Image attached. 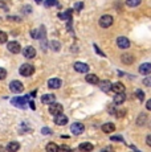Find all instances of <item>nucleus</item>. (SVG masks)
I'll use <instances>...</instances> for the list:
<instances>
[{
	"instance_id": "ddd939ff",
	"label": "nucleus",
	"mask_w": 151,
	"mask_h": 152,
	"mask_svg": "<svg viewBox=\"0 0 151 152\" xmlns=\"http://www.w3.org/2000/svg\"><path fill=\"white\" fill-rule=\"evenodd\" d=\"M121 60L125 65H131V64L134 62V56H131L129 53H125V54L121 56Z\"/></svg>"
},
{
	"instance_id": "37998d69",
	"label": "nucleus",
	"mask_w": 151,
	"mask_h": 152,
	"mask_svg": "<svg viewBox=\"0 0 151 152\" xmlns=\"http://www.w3.org/2000/svg\"><path fill=\"white\" fill-rule=\"evenodd\" d=\"M34 1H36V3H41L43 0H34Z\"/></svg>"
},
{
	"instance_id": "cd10ccee",
	"label": "nucleus",
	"mask_w": 151,
	"mask_h": 152,
	"mask_svg": "<svg viewBox=\"0 0 151 152\" xmlns=\"http://www.w3.org/2000/svg\"><path fill=\"white\" fill-rule=\"evenodd\" d=\"M44 4L45 7H53V5H59V1L57 0H46Z\"/></svg>"
},
{
	"instance_id": "4be33fe9",
	"label": "nucleus",
	"mask_w": 151,
	"mask_h": 152,
	"mask_svg": "<svg viewBox=\"0 0 151 152\" xmlns=\"http://www.w3.org/2000/svg\"><path fill=\"white\" fill-rule=\"evenodd\" d=\"M85 80H86V82H89V83H92V85H95V83L100 82V80H98V77L95 74H88Z\"/></svg>"
},
{
	"instance_id": "7ed1b4c3",
	"label": "nucleus",
	"mask_w": 151,
	"mask_h": 152,
	"mask_svg": "<svg viewBox=\"0 0 151 152\" xmlns=\"http://www.w3.org/2000/svg\"><path fill=\"white\" fill-rule=\"evenodd\" d=\"M62 110H64L62 109V104L57 103V102H54V103H52L51 106H49V113H51L52 115H54V116L62 114Z\"/></svg>"
},
{
	"instance_id": "a211bd4d",
	"label": "nucleus",
	"mask_w": 151,
	"mask_h": 152,
	"mask_svg": "<svg viewBox=\"0 0 151 152\" xmlns=\"http://www.w3.org/2000/svg\"><path fill=\"white\" fill-rule=\"evenodd\" d=\"M93 148H94V145H93L92 143H88V142L81 143L80 144V150L82 152H90V151H93Z\"/></svg>"
},
{
	"instance_id": "c03bdc74",
	"label": "nucleus",
	"mask_w": 151,
	"mask_h": 152,
	"mask_svg": "<svg viewBox=\"0 0 151 152\" xmlns=\"http://www.w3.org/2000/svg\"><path fill=\"white\" fill-rule=\"evenodd\" d=\"M102 152H109V151H106V150H105V151H102Z\"/></svg>"
},
{
	"instance_id": "6ab92c4d",
	"label": "nucleus",
	"mask_w": 151,
	"mask_h": 152,
	"mask_svg": "<svg viewBox=\"0 0 151 152\" xmlns=\"http://www.w3.org/2000/svg\"><path fill=\"white\" fill-rule=\"evenodd\" d=\"M20 150V144L17 142H11L10 144L7 145V151L8 152H16Z\"/></svg>"
},
{
	"instance_id": "9b49d317",
	"label": "nucleus",
	"mask_w": 151,
	"mask_h": 152,
	"mask_svg": "<svg viewBox=\"0 0 151 152\" xmlns=\"http://www.w3.org/2000/svg\"><path fill=\"white\" fill-rule=\"evenodd\" d=\"M139 73L143 75H149L151 74V64L146 62V64H142L141 66H139Z\"/></svg>"
},
{
	"instance_id": "4c0bfd02",
	"label": "nucleus",
	"mask_w": 151,
	"mask_h": 152,
	"mask_svg": "<svg viewBox=\"0 0 151 152\" xmlns=\"http://www.w3.org/2000/svg\"><path fill=\"white\" fill-rule=\"evenodd\" d=\"M117 113H118V114H117V116H118V118H121V116H123V115H125V113H126V110H122V111L119 110V111H117Z\"/></svg>"
},
{
	"instance_id": "79ce46f5",
	"label": "nucleus",
	"mask_w": 151,
	"mask_h": 152,
	"mask_svg": "<svg viewBox=\"0 0 151 152\" xmlns=\"http://www.w3.org/2000/svg\"><path fill=\"white\" fill-rule=\"evenodd\" d=\"M0 152H5V150H4V148H3V147H1V145H0Z\"/></svg>"
},
{
	"instance_id": "f704fd0d",
	"label": "nucleus",
	"mask_w": 151,
	"mask_h": 152,
	"mask_svg": "<svg viewBox=\"0 0 151 152\" xmlns=\"http://www.w3.org/2000/svg\"><path fill=\"white\" fill-rule=\"evenodd\" d=\"M82 7H84V3L82 1H81V3H76V5H74L76 11H81V10H82Z\"/></svg>"
},
{
	"instance_id": "aec40b11",
	"label": "nucleus",
	"mask_w": 151,
	"mask_h": 152,
	"mask_svg": "<svg viewBox=\"0 0 151 152\" xmlns=\"http://www.w3.org/2000/svg\"><path fill=\"white\" fill-rule=\"evenodd\" d=\"M114 130H115V126L113 123H105L102 126V131H103V132H106V134L114 132Z\"/></svg>"
},
{
	"instance_id": "39448f33",
	"label": "nucleus",
	"mask_w": 151,
	"mask_h": 152,
	"mask_svg": "<svg viewBox=\"0 0 151 152\" xmlns=\"http://www.w3.org/2000/svg\"><path fill=\"white\" fill-rule=\"evenodd\" d=\"M7 49L11 52V53L17 54V53H20V50H21V46H20V44L17 41H10L7 44Z\"/></svg>"
},
{
	"instance_id": "a19ab883",
	"label": "nucleus",
	"mask_w": 151,
	"mask_h": 152,
	"mask_svg": "<svg viewBox=\"0 0 151 152\" xmlns=\"http://www.w3.org/2000/svg\"><path fill=\"white\" fill-rule=\"evenodd\" d=\"M8 20H13V21H20V19H16V16H11V17H8Z\"/></svg>"
},
{
	"instance_id": "dca6fc26",
	"label": "nucleus",
	"mask_w": 151,
	"mask_h": 152,
	"mask_svg": "<svg viewBox=\"0 0 151 152\" xmlns=\"http://www.w3.org/2000/svg\"><path fill=\"white\" fill-rule=\"evenodd\" d=\"M111 90L115 94H119V93H125V85L121 82H117L114 85H111Z\"/></svg>"
},
{
	"instance_id": "5701e85b",
	"label": "nucleus",
	"mask_w": 151,
	"mask_h": 152,
	"mask_svg": "<svg viewBox=\"0 0 151 152\" xmlns=\"http://www.w3.org/2000/svg\"><path fill=\"white\" fill-rule=\"evenodd\" d=\"M57 148H59V147H57V144H56V143H48V144H46V148H45V150H46V152H57Z\"/></svg>"
},
{
	"instance_id": "393cba45",
	"label": "nucleus",
	"mask_w": 151,
	"mask_h": 152,
	"mask_svg": "<svg viewBox=\"0 0 151 152\" xmlns=\"http://www.w3.org/2000/svg\"><path fill=\"white\" fill-rule=\"evenodd\" d=\"M141 1L142 0H126V4H127V7H138L139 4H141Z\"/></svg>"
},
{
	"instance_id": "bb28decb",
	"label": "nucleus",
	"mask_w": 151,
	"mask_h": 152,
	"mask_svg": "<svg viewBox=\"0 0 151 152\" xmlns=\"http://www.w3.org/2000/svg\"><path fill=\"white\" fill-rule=\"evenodd\" d=\"M51 46H52V49H53L54 52H59L60 48H61V44L57 42V41H52V42H51Z\"/></svg>"
},
{
	"instance_id": "2f4dec72",
	"label": "nucleus",
	"mask_w": 151,
	"mask_h": 152,
	"mask_svg": "<svg viewBox=\"0 0 151 152\" xmlns=\"http://www.w3.org/2000/svg\"><path fill=\"white\" fill-rule=\"evenodd\" d=\"M5 77H7V70L0 68V80H4Z\"/></svg>"
},
{
	"instance_id": "c85d7f7f",
	"label": "nucleus",
	"mask_w": 151,
	"mask_h": 152,
	"mask_svg": "<svg viewBox=\"0 0 151 152\" xmlns=\"http://www.w3.org/2000/svg\"><path fill=\"white\" fill-rule=\"evenodd\" d=\"M7 39H8L7 33H5V32H1V31H0V44L7 42Z\"/></svg>"
},
{
	"instance_id": "f03ea898",
	"label": "nucleus",
	"mask_w": 151,
	"mask_h": 152,
	"mask_svg": "<svg viewBox=\"0 0 151 152\" xmlns=\"http://www.w3.org/2000/svg\"><path fill=\"white\" fill-rule=\"evenodd\" d=\"M10 89L12 93H15V94H20V93L24 91V86H23V83L20 82V81H12V82L10 83Z\"/></svg>"
},
{
	"instance_id": "f8f14e48",
	"label": "nucleus",
	"mask_w": 151,
	"mask_h": 152,
	"mask_svg": "<svg viewBox=\"0 0 151 152\" xmlns=\"http://www.w3.org/2000/svg\"><path fill=\"white\" fill-rule=\"evenodd\" d=\"M41 102L45 104H52L56 102V97H54L53 94H45L41 97Z\"/></svg>"
},
{
	"instance_id": "e433bc0d",
	"label": "nucleus",
	"mask_w": 151,
	"mask_h": 152,
	"mask_svg": "<svg viewBox=\"0 0 151 152\" xmlns=\"http://www.w3.org/2000/svg\"><path fill=\"white\" fill-rule=\"evenodd\" d=\"M94 48H95V52H97V53H100L101 56H103V57H105V53H103L102 50H100V48H98L97 45H94Z\"/></svg>"
},
{
	"instance_id": "b1692460",
	"label": "nucleus",
	"mask_w": 151,
	"mask_h": 152,
	"mask_svg": "<svg viewBox=\"0 0 151 152\" xmlns=\"http://www.w3.org/2000/svg\"><path fill=\"white\" fill-rule=\"evenodd\" d=\"M59 17H60L61 20H70V17H72V11H66V12H64V13H60Z\"/></svg>"
},
{
	"instance_id": "f3484780",
	"label": "nucleus",
	"mask_w": 151,
	"mask_h": 152,
	"mask_svg": "<svg viewBox=\"0 0 151 152\" xmlns=\"http://www.w3.org/2000/svg\"><path fill=\"white\" fill-rule=\"evenodd\" d=\"M100 89L102 90V91L105 93H109L110 90H111V83H110V81H101L100 82Z\"/></svg>"
},
{
	"instance_id": "1a4fd4ad",
	"label": "nucleus",
	"mask_w": 151,
	"mask_h": 152,
	"mask_svg": "<svg viewBox=\"0 0 151 152\" xmlns=\"http://www.w3.org/2000/svg\"><path fill=\"white\" fill-rule=\"evenodd\" d=\"M74 70L78 73H88L89 72V66L84 62H76L74 64Z\"/></svg>"
},
{
	"instance_id": "9d476101",
	"label": "nucleus",
	"mask_w": 151,
	"mask_h": 152,
	"mask_svg": "<svg viewBox=\"0 0 151 152\" xmlns=\"http://www.w3.org/2000/svg\"><path fill=\"white\" fill-rule=\"evenodd\" d=\"M23 54L27 58H33L34 56H36V49H34L33 46H27V48L23 49Z\"/></svg>"
},
{
	"instance_id": "2eb2a0df",
	"label": "nucleus",
	"mask_w": 151,
	"mask_h": 152,
	"mask_svg": "<svg viewBox=\"0 0 151 152\" xmlns=\"http://www.w3.org/2000/svg\"><path fill=\"white\" fill-rule=\"evenodd\" d=\"M54 123L59 124V126H65L68 123V118H66L64 114H60V115L54 116Z\"/></svg>"
},
{
	"instance_id": "20e7f679",
	"label": "nucleus",
	"mask_w": 151,
	"mask_h": 152,
	"mask_svg": "<svg viewBox=\"0 0 151 152\" xmlns=\"http://www.w3.org/2000/svg\"><path fill=\"white\" fill-rule=\"evenodd\" d=\"M113 16H110V15H103L102 17L100 19V25L102 28H109L110 25L113 24Z\"/></svg>"
},
{
	"instance_id": "412c9836",
	"label": "nucleus",
	"mask_w": 151,
	"mask_h": 152,
	"mask_svg": "<svg viewBox=\"0 0 151 152\" xmlns=\"http://www.w3.org/2000/svg\"><path fill=\"white\" fill-rule=\"evenodd\" d=\"M125 99H126V95H125V93L115 94V97H114V103H115V104H122V103L125 102Z\"/></svg>"
},
{
	"instance_id": "7c9ffc66",
	"label": "nucleus",
	"mask_w": 151,
	"mask_h": 152,
	"mask_svg": "<svg viewBox=\"0 0 151 152\" xmlns=\"http://www.w3.org/2000/svg\"><path fill=\"white\" fill-rule=\"evenodd\" d=\"M57 152H72V151L69 150L66 145H61V147L57 148Z\"/></svg>"
},
{
	"instance_id": "58836bf2",
	"label": "nucleus",
	"mask_w": 151,
	"mask_h": 152,
	"mask_svg": "<svg viewBox=\"0 0 151 152\" xmlns=\"http://www.w3.org/2000/svg\"><path fill=\"white\" fill-rule=\"evenodd\" d=\"M146 144L149 145V147H151V135H149V136L146 138Z\"/></svg>"
},
{
	"instance_id": "c9c22d12",
	"label": "nucleus",
	"mask_w": 151,
	"mask_h": 152,
	"mask_svg": "<svg viewBox=\"0 0 151 152\" xmlns=\"http://www.w3.org/2000/svg\"><path fill=\"white\" fill-rule=\"evenodd\" d=\"M110 140H117V142H123V139L121 138V136H111Z\"/></svg>"
},
{
	"instance_id": "ea45409f",
	"label": "nucleus",
	"mask_w": 151,
	"mask_h": 152,
	"mask_svg": "<svg viewBox=\"0 0 151 152\" xmlns=\"http://www.w3.org/2000/svg\"><path fill=\"white\" fill-rule=\"evenodd\" d=\"M146 107H147V110H150V111H151V99H149V101H147Z\"/></svg>"
},
{
	"instance_id": "4468645a",
	"label": "nucleus",
	"mask_w": 151,
	"mask_h": 152,
	"mask_svg": "<svg viewBox=\"0 0 151 152\" xmlns=\"http://www.w3.org/2000/svg\"><path fill=\"white\" fill-rule=\"evenodd\" d=\"M48 86L51 89H60L61 87V80L60 78H51L48 81Z\"/></svg>"
},
{
	"instance_id": "6e6552de",
	"label": "nucleus",
	"mask_w": 151,
	"mask_h": 152,
	"mask_svg": "<svg viewBox=\"0 0 151 152\" xmlns=\"http://www.w3.org/2000/svg\"><path fill=\"white\" fill-rule=\"evenodd\" d=\"M12 104L16 107H21V109H24L25 104H27V98H23V97H17V98H13L12 99Z\"/></svg>"
},
{
	"instance_id": "423d86ee",
	"label": "nucleus",
	"mask_w": 151,
	"mask_h": 152,
	"mask_svg": "<svg viewBox=\"0 0 151 152\" xmlns=\"http://www.w3.org/2000/svg\"><path fill=\"white\" fill-rule=\"evenodd\" d=\"M70 131H72V134H74V135H81V134L85 131V126L82 123H80V122H77V123L72 124Z\"/></svg>"
},
{
	"instance_id": "473e14b6",
	"label": "nucleus",
	"mask_w": 151,
	"mask_h": 152,
	"mask_svg": "<svg viewBox=\"0 0 151 152\" xmlns=\"http://www.w3.org/2000/svg\"><path fill=\"white\" fill-rule=\"evenodd\" d=\"M41 134H44V135H51V134H52V130H51V128H48V127H44V128L41 130Z\"/></svg>"
},
{
	"instance_id": "0eeeda50",
	"label": "nucleus",
	"mask_w": 151,
	"mask_h": 152,
	"mask_svg": "<svg viewBox=\"0 0 151 152\" xmlns=\"http://www.w3.org/2000/svg\"><path fill=\"white\" fill-rule=\"evenodd\" d=\"M117 45L119 46L121 49H127L130 46V41H129V39H127V37L121 36V37H118V39H117Z\"/></svg>"
},
{
	"instance_id": "a878e982",
	"label": "nucleus",
	"mask_w": 151,
	"mask_h": 152,
	"mask_svg": "<svg viewBox=\"0 0 151 152\" xmlns=\"http://www.w3.org/2000/svg\"><path fill=\"white\" fill-rule=\"evenodd\" d=\"M146 119H147V115H146V114H141V115L138 116V121H136V124H138V126L144 124V122H146Z\"/></svg>"
},
{
	"instance_id": "72a5a7b5",
	"label": "nucleus",
	"mask_w": 151,
	"mask_h": 152,
	"mask_svg": "<svg viewBox=\"0 0 151 152\" xmlns=\"http://www.w3.org/2000/svg\"><path fill=\"white\" fill-rule=\"evenodd\" d=\"M143 85H144V86H149V87H151V77L144 78V80H143Z\"/></svg>"
},
{
	"instance_id": "f257e3e1",
	"label": "nucleus",
	"mask_w": 151,
	"mask_h": 152,
	"mask_svg": "<svg viewBox=\"0 0 151 152\" xmlns=\"http://www.w3.org/2000/svg\"><path fill=\"white\" fill-rule=\"evenodd\" d=\"M20 74L24 75V77H29L34 73V66L31 65V64H24V65L20 66Z\"/></svg>"
},
{
	"instance_id": "c756f323",
	"label": "nucleus",
	"mask_w": 151,
	"mask_h": 152,
	"mask_svg": "<svg viewBox=\"0 0 151 152\" xmlns=\"http://www.w3.org/2000/svg\"><path fill=\"white\" fill-rule=\"evenodd\" d=\"M135 95H136V98H138L141 102L144 99V93L142 91V90H136V91H135Z\"/></svg>"
}]
</instances>
